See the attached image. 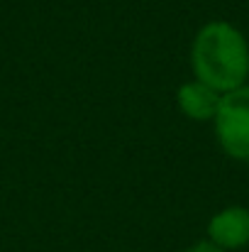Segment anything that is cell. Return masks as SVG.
I'll return each mask as SVG.
<instances>
[{"label":"cell","instance_id":"6da1fadb","mask_svg":"<svg viewBox=\"0 0 249 252\" xmlns=\"http://www.w3.org/2000/svg\"><path fill=\"white\" fill-rule=\"evenodd\" d=\"M191 64L200 84L230 93L249 79V44L235 25L208 22L193 39Z\"/></svg>","mask_w":249,"mask_h":252},{"label":"cell","instance_id":"277c9868","mask_svg":"<svg viewBox=\"0 0 249 252\" xmlns=\"http://www.w3.org/2000/svg\"><path fill=\"white\" fill-rule=\"evenodd\" d=\"M176 100L183 115H188L191 120H215L222 93H218L215 88L200 84V81H188L178 88Z\"/></svg>","mask_w":249,"mask_h":252},{"label":"cell","instance_id":"7a4b0ae2","mask_svg":"<svg viewBox=\"0 0 249 252\" xmlns=\"http://www.w3.org/2000/svg\"><path fill=\"white\" fill-rule=\"evenodd\" d=\"M215 135L220 147L240 162H249V86H240L230 93H222Z\"/></svg>","mask_w":249,"mask_h":252},{"label":"cell","instance_id":"3957f363","mask_svg":"<svg viewBox=\"0 0 249 252\" xmlns=\"http://www.w3.org/2000/svg\"><path fill=\"white\" fill-rule=\"evenodd\" d=\"M208 238L220 250H240L249 245V208L230 206L215 213L208 223Z\"/></svg>","mask_w":249,"mask_h":252},{"label":"cell","instance_id":"5b68a950","mask_svg":"<svg viewBox=\"0 0 249 252\" xmlns=\"http://www.w3.org/2000/svg\"><path fill=\"white\" fill-rule=\"evenodd\" d=\"M186 252H225V250H220L218 245H213L210 240L208 243H198V245H193V248H188Z\"/></svg>","mask_w":249,"mask_h":252}]
</instances>
